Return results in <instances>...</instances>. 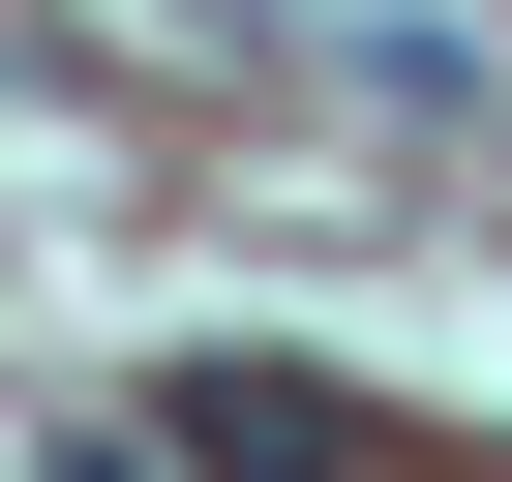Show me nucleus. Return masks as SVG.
Wrapping results in <instances>:
<instances>
[{
    "instance_id": "f257e3e1",
    "label": "nucleus",
    "mask_w": 512,
    "mask_h": 482,
    "mask_svg": "<svg viewBox=\"0 0 512 482\" xmlns=\"http://www.w3.org/2000/svg\"><path fill=\"white\" fill-rule=\"evenodd\" d=\"M151 422H181V482H332V452H362V422H332L302 362H181Z\"/></svg>"
}]
</instances>
